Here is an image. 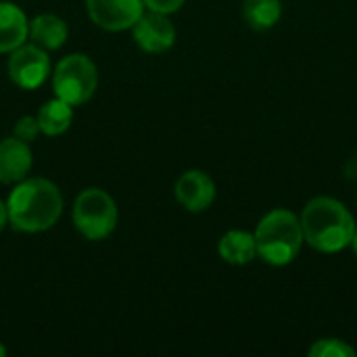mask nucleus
<instances>
[{"instance_id":"2eb2a0df","label":"nucleus","mask_w":357,"mask_h":357,"mask_svg":"<svg viewBox=\"0 0 357 357\" xmlns=\"http://www.w3.org/2000/svg\"><path fill=\"white\" fill-rule=\"evenodd\" d=\"M282 4L280 0H245L243 2V17L251 29L264 31L274 27L280 21Z\"/></svg>"},{"instance_id":"aec40b11","label":"nucleus","mask_w":357,"mask_h":357,"mask_svg":"<svg viewBox=\"0 0 357 357\" xmlns=\"http://www.w3.org/2000/svg\"><path fill=\"white\" fill-rule=\"evenodd\" d=\"M8 226V209H6V203L0 201V232Z\"/></svg>"},{"instance_id":"9d476101","label":"nucleus","mask_w":357,"mask_h":357,"mask_svg":"<svg viewBox=\"0 0 357 357\" xmlns=\"http://www.w3.org/2000/svg\"><path fill=\"white\" fill-rule=\"evenodd\" d=\"M33 155L27 142L10 136L0 140V182L17 184L25 180L31 172Z\"/></svg>"},{"instance_id":"1a4fd4ad","label":"nucleus","mask_w":357,"mask_h":357,"mask_svg":"<svg viewBox=\"0 0 357 357\" xmlns=\"http://www.w3.org/2000/svg\"><path fill=\"white\" fill-rule=\"evenodd\" d=\"M176 199L178 203L192 213H201L211 207L215 201V184L209 174L201 169H188L184 172L176 182Z\"/></svg>"},{"instance_id":"5701e85b","label":"nucleus","mask_w":357,"mask_h":357,"mask_svg":"<svg viewBox=\"0 0 357 357\" xmlns=\"http://www.w3.org/2000/svg\"><path fill=\"white\" fill-rule=\"evenodd\" d=\"M356 201H357V199H356Z\"/></svg>"},{"instance_id":"f03ea898","label":"nucleus","mask_w":357,"mask_h":357,"mask_svg":"<svg viewBox=\"0 0 357 357\" xmlns=\"http://www.w3.org/2000/svg\"><path fill=\"white\" fill-rule=\"evenodd\" d=\"M299 220L305 243L320 253H339L349 247L357 228L349 209L331 197L312 199Z\"/></svg>"},{"instance_id":"ddd939ff","label":"nucleus","mask_w":357,"mask_h":357,"mask_svg":"<svg viewBox=\"0 0 357 357\" xmlns=\"http://www.w3.org/2000/svg\"><path fill=\"white\" fill-rule=\"evenodd\" d=\"M218 253L226 264L232 266H247L257 257L255 234L245 230H230L220 238Z\"/></svg>"},{"instance_id":"f257e3e1","label":"nucleus","mask_w":357,"mask_h":357,"mask_svg":"<svg viewBox=\"0 0 357 357\" xmlns=\"http://www.w3.org/2000/svg\"><path fill=\"white\" fill-rule=\"evenodd\" d=\"M8 224L27 234L50 230L63 213V195L46 178H25L15 184L6 199Z\"/></svg>"},{"instance_id":"f3484780","label":"nucleus","mask_w":357,"mask_h":357,"mask_svg":"<svg viewBox=\"0 0 357 357\" xmlns=\"http://www.w3.org/2000/svg\"><path fill=\"white\" fill-rule=\"evenodd\" d=\"M40 134H42V132H40L38 119H36L33 115H23V117H19V119L15 121V126H13V136L19 138V140H23V142H27V144H31Z\"/></svg>"},{"instance_id":"20e7f679","label":"nucleus","mask_w":357,"mask_h":357,"mask_svg":"<svg viewBox=\"0 0 357 357\" xmlns=\"http://www.w3.org/2000/svg\"><path fill=\"white\" fill-rule=\"evenodd\" d=\"M71 218H73V226L84 238L105 241L115 232L119 211L113 197L107 190L86 188L77 195Z\"/></svg>"},{"instance_id":"4468645a","label":"nucleus","mask_w":357,"mask_h":357,"mask_svg":"<svg viewBox=\"0 0 357 357\" xmlns=\"http://www.w3.org/2000/svg\"><path fill=\"white\" fill-rule=\"evenodd\" d=\"M36 119H38L40 132L44 136H61L69 130V126L73 121V107L56 96L52 100H46L40 107Z\"/></svg>"},{"instance_id":"4be33fe9","label":"nucleus","mask_w":357,"mask_h":357,"mask_svg":"<svg viewBox=\"0 0 357 357\" xmlns=\"http://www.w3.org/2000/svg\"><path fill=\"white\" fill-rule=\"evenodd\" d=\"M6 354H8V351H6V347H4V345L0 343V357H4V356H6Z\"/></svg>"},{"instance_id":"a211bd4d","label":"nucleus","mask_w":357,"mask_h":357,"mask_svg":"<svg viewBox=\"0 0 357 357\" xmlns=\"http://www.w3.org/2000/svg\"><path fill=\"white\" fill-rule=\"evenodd\" d=\"M142 2H144V6L149 10L163 13V15H172V13L180 10L186 0H142Z\"/></svg>"},{"instance_id":"6e6552de","label":"nucleus","mask_w":357,"mask_h":357,"mask_svg":"<svg viewBox=\"0 0 357 357\" xmlns=\"http://www.w3.org/2000/svg\"><path fill=\"white\" fill-rule=\"evenodd\" d=\"M134 42L140 46V50L149 54H161L167 52L176 44V27L169 21L167 15L144 10L140 19L132 27Z\"/></svg>"},{"instance_id":"9b49d317","label":"nucleus","mask_w":357,"mask_h":357,"mask_svg":"<svg viewBox=\"0 0 357 357\" xmlns=\"http://www.w3.org/2000/svg\"><path fill=\"white\" fill-rule=\"evenodd\" d=\"M29 31V19L25 13L6 0H0V54L13 52L21 44H25Z\"/></svg>"},{"instance_id":"423d86ee","label":"nucleus","mask_w":357,"mask_h":357,"mask_svg":"<svg viewBox=\"0 0 357 357\" xmlns=\"http://www.w3.org/2000/svg\"><path fill=\"white\" fill-rule=\"evenodd\" d=\"M8 77L21 90H36L50 77L48 50L31 44H21L8 56Z\"/></svg>"},{"instance_id":"412c9836","label":"nucleus","mask_w":357,"mask_h":357,"mask_svg":"<svg viewBox=\"0 0 357 357\" xmlns=\"http://www.w3.org/2000/svg\"><path fill=\"white\" fill-rule=\"evenodd\" d=\"M351 249H354V253H356L357 257V228H356V234H354V238H351V245H349Z\"/></svg>"},{"instance_id":"6ab92c4d","label":"nucleus","mask_w":357,"mask_h":357,"mask_svg":"<svg viewBox=\"0 0 357 357\" xmlns=\"http://www.w3.org/2000/svg\"><path fill=\"white\" fill-rule=\"evenodd\" d=\"M343 174H345V178L347 180H357V153H354L347 161H345V165H343Z\"/></svg>"},{"instance_id":"7ed1b4c3","label":"nucleus","mask_w":357,"mask_h":357,"mask_svg":"<svg viewBox=\"0 0 357 357\" xmlns=\"http://www.w3.org/2000/svg\"><path fill=\"white\" fill-rule=\"evenodd\" d=\"M301 220L289 209H274L255 228L257 257L270 266H289L303 245Z\"/></svg>"},{"instance_id":"39448f33","label":"nucleus","mask_w":357,"mask_h":357,"mask_svg":"<svg viewBox=\"0 0 357 357\" xmlns=\"http://www.w3.org/2000/svg\"><path fill=\"white\" fill-rule=\"evenodd\" d=\"M98 88L96 65L79 52L61 59L52 71V90L71 107L88 102Z\"/></svg>"},{"instance_id":"f8f14e48","label":"nucleus","mask_w":357,"mask_h":357,"mask_svg":"<svg viewBox=\"0 0 357 357\" xmlns=\"http://www.w3.org/2000/svg\"><path fill=\"white\" fill-rule=\"evenodd\" d=\"M67 36H69V27L59 15L42 13L29 21L27 40H31L36 46L44 50H59L67 42Z\"/></svg>"},{"instance_id":"0eeeda50","label":"nucleus","mask_w":357,"mask_h":357,"mask_svg":"<svg viewBox=\"0 0 357 357\" xmlns=\"http://www.w3.org/2000/svg\"><path fill=\"white\" fill-rule=\"evenodd\" d=\"M88 15L94 25L107 31L132 29L144 13L142 0H86Z\"/></svg>"},{"instance_id":"dca6fc26","label":"nucleus","mask_w":357,"mask_h":357,"mask_svg":"<svg viewBox=\"0 0 357 357\" xmlns=\"http://www.w3.org/2000/svg\"><path fill=\"white\" fill-rule=\"evenodd\" d=\"M307 354L312 357H356V349L341 339H322Z\"/></svg>"}]
</instances>
